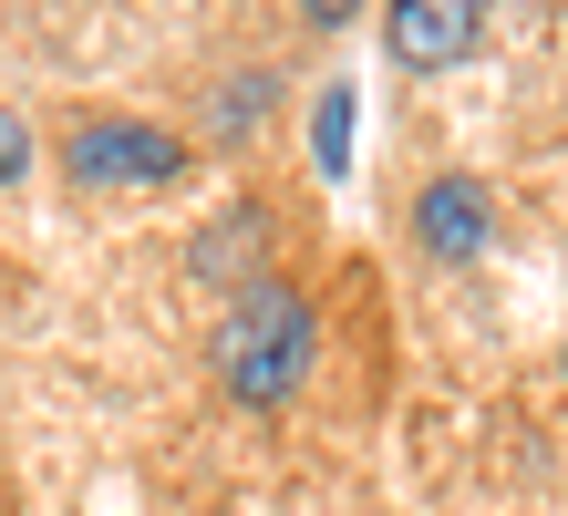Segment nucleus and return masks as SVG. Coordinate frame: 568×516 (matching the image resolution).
<instances>
[{"label":"nucleus","instance_id":"nucleus-3","mask_svg":"<svg viewBox=\"0 0 568 516\" xmlns=\"http://www.w3.org/2000/svg\"><path fill=\"white\" fill-rule=\"evenodd\" d=\"M476 31H486V0H393V11H383V42H393L404 73H445V62H465Z\"/></svg>","mask_w":568,"mask_h":516},{"label":"nucleus","instance_id":"nucleus-6","mask_svg":"<svg viewBox=\"0 0 568 516\" xmlns=\"http://www.w3.org/2000/svg\"><path fill=\"white\" fill-rule=\"evenodd\" d=\"M21 165H31V134H21V114H0V186H11Z\"/></svg>","mask_w":568,"mask_h":516},{"label":"nucleus","instance_id":"nucleus-5","mask_svg":"<svg viewBox=\"0 0 568 516\" xmlns=\"http://www.w3.org/2000/svg\"><path fill=\"white\" fill-rule=\"evenodd\" d=\"M352 114H362V93L321 83V103H311V165L321 176H352Z\"/></svg>","mask_w":568,"mask_h":516},{"label":"nucleus","instance_id":"nucleus-1","mask_svg":"<svg viewBox=\"0 0 568 516\" xmlns=\"http://www.w3.org/2000/svg\"><path fill=\"white\" fill-rule=\"evenodd\" d=\"M311 352H321L311 300L280 290V280H258V290L217 321V383L239 393L248 413H280V403L300 393V372H311Z\"/></svg>","mask_w":568,"mask_h":516},{"label":"nucleus","instance_id":"nucleus-4","mask_svg":"<svg viewBox=\"0 0 568 516\" xmlns=\"http://www.w3.org/2000/svg\"><path fill=\"white\" fill-rule=\"evenodd\" d=\"M414 237L434 259H476L486 237H496V196L476 186V176H434L424 196H414Z\"/></svg>","mask_w":568,"mask_h":516},{"label":"nucleus","instance_id":"nucleus-2","mask_svg":"<svg viewBox=\"0 0 568 516\" xmlns=\"http://www.w3.org/2000/svg\"><path fill=\"white\" fill-rule=\"evenodd\" d=\"M83 186H176L186 176V145L165 124H83L73 145H62Z\"/></svg>","mask_w":568,"mask_h":516},{"label":"nucleus","instance_id":"nucleus-7","mask_svg":"<svg viewBox=\"0 0 568 516\" xmlns=\"http://www.w3.org/2000/svg\"><path fill=\"white\" fill-rule=\"evenodd\" d=\"M352 11H362V0H311V21H321V31H331V21H352Z\"/></svg>","mask_w":568,"mask_h":516}]
</instances>
